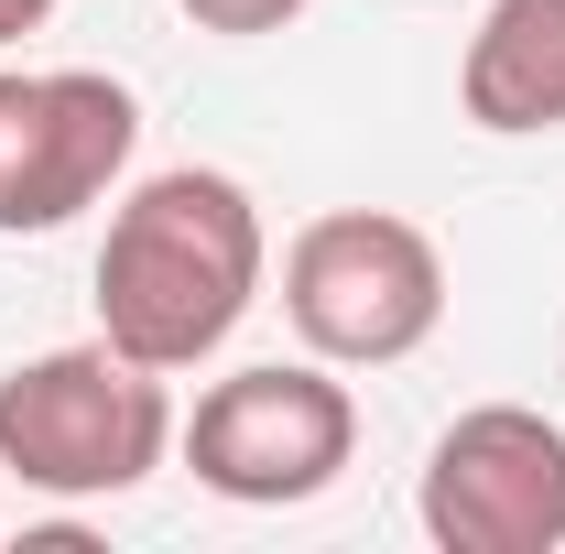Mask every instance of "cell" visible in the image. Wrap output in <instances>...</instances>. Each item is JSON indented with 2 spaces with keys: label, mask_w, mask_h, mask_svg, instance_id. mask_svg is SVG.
I'll return each instance as SVG.
<instances>
[{
  "label": "cell",
  "mask_w": 565,
  "mask_h": 554,
  "mask_svg": "<svg viewBox=\"0 0 565 554\" xmlns=\"http://www.w3.org/2000/svg\"><path fill=\"white\" fill-rule=\"evenodd\" d=\"M262 273H273V239L239 174H207V163L141 174L98 239V338L174 381L239 338V316L262 305Z\"/></svg>",
  "instance_id": "cell-1"
},
{
  "label": "cell",
  "mask_w": 565,
  "mask_h": 554,
  "mask_svg": "<svg viewBox=\"0 0 565 554\" xmlns=\"http://www.w3.org/2000/svg\"><path fill=\"white\" fill-rule=\"evenodd\" d=\"M174 457V392L131 348L87 338L0 370V479L44 500H120Z\"/></svg>",
  "instance_id": "cell-2"
},
{
  "label": "cell",
  "mask_w": 565,
  "mask_h": 554,
  "mask_svg": "<svg viewBox=\"0 0 565 554\" xmlns=\"http://www.w3.org/2000/svg\"><path fill=\"white\" fill-rule=\"evenodd\" d=\"M282 316L327 370H392L446 327V251L392 207H327L282 251Z\"/></svg>",
  "instance_id": "cell-3"
},
{
  "label": "cell",
  "mask_w": 565,
  "mask_h": 554,
  "mask_svg": "<svg viewBox=\"0 0 565 554\" xmlns=\"http://www.w3.org/2000/svg\"><path fill=\"white\" fill-rule=\"evenodd\" d=\"M174 446H185L196 489L239 500V511H294V500L349 479L359 403L316 348L305 359H250V370H228V381L196 392V414L174 424Z\"/></svg>",
  "instance_id": "cell-4"
},
{
  "label": "cell",
  "mask_w": 565,
  "mask_h": 554,
  "mask_svg": "<svg viewBox=\"0 0 565 554\" xmlns=\"http://www.w3.org/2000/svg\"><path fill=\"white\" fill-rule=\"evenodd\" d=\"M141 152V98L98 66H0V239L87 217Z\"/></svg>",
  "instance_id": "cell-5"
},
{
  "label": "cell",
  "mask_w": 565,
  "mask_h": 554,
  "mask_svg": "<svg viewBox=\"0 0 565 554\" xmlns=\"http://www.w3.org/2000/svg\"><path fill=\"white\" fill-rule=\"evenodd\" d=\"M414 522L435 554H565V424L479 403L424 446Z\"/></svg>",
  "instance_id": "cell-6"
},
{
  "label": "cell",
  "mask_w": 565,
  "mask_h": 554,
  "mask_svg": "<svg viewBox=\"0 0 565 554\" xmlns=\"http://www.w3.org/2000/svg\"><path fill=\"white\" fill-rule=\"evenodd\" d=\"M468 120L500 141L522 131H565V0H490L457 66Z\"/></svg>",
  "instance_id": "cell-7"
},
{
  "label": "cell",
  "mask_w": 565,
  "mask_h": 554,
  "mask_svg": "<svg viewBox=\"0 0 565 554\" xmlns=\"http://www.w3.org/2000/svg\"><path fill=\"white\" fill-rule=\"evenodd\" d=\"M196 33H217V44H262V33H282V22H305V0H174Z\"/></svg>",
  "instance_id": "cell-8"
},
{
  "label": "cell",
  "mask_w": 565,
  "mask_h": 554,
  "mask_svg": "<svg viewBox=\"0 0 565 554\" xmlns=\"http://www.w3.org/2000/svg\"><path fill=\"white\" fill-rule=\"evenodd\" d=\"M55 22V0H0V44H22V33H44Z\"/></svg>",
  "instance_id": "cell-9"
}]
</instances>
